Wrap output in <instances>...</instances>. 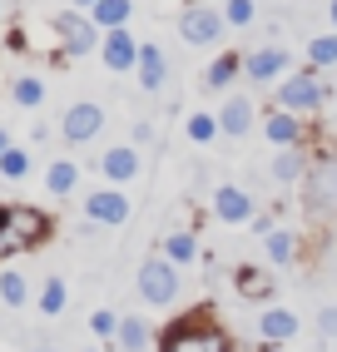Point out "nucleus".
Returning <instances> with one entry per match:
<instances>
[{
	"instance_id": "obj_1",
	"label": "nucleus",
	"mask_w": 337,
	"mask_h": 352,
	"mask_svg": "<svg viewBox=\"0 0 337 352\" xmlns=\"http://www.w3.org/2000/svg\"><path fill=\"white\" fill-rule=\"evenodd\" d=\"M159 352H233V342H228V333H224L208 313H199V318L188 313V318H179V322L164 333Z\"/></svg>"
},
{
	"instance_id": "obj_2",
	"label": "nucleus",
	"mask_w": 337,
	"mask_h": 352,
	"mask_svg": "<svg viewBox=\"0 0 337 352\" xmlns=\"http://www.w3.org/2000/svg\"><path fill=\"white\" fill-rule=\"evenodd\" d=\"M139 293H144V302H154V308H168V302L179 298V268L168 263V258H149V263L139 268Z\"/></svg>"
},
{
	"instance_id": "obj_3",
	"label": "nucleus",
	"mask_w": 337,
	"mask_h": 352,
	"mask_svg": "<svg viewBox=\"0 0 337 352\" xmlns=\"http://www.w3.org/2000/svg\"><path fill=\"white\" fill-rule=\"evenodd\" d=\"M55 35H60V45H65V55H89L94 45L105 40L100 25H94L89 15H80V10H60V15H55Z\"/></svg>"
},
{
	"instance_id": "obj_4",
	"label": "nucleus",
	"mask_w": 337,
	"mask_h": 352,
	"mask_svg": "<svg viewBox=\"0 0 337 352\" xmlns=\"http://www.w3.org/2000/svg\"><path fill=\"white\" fill-rule=\"evenodd\" d=\"M303 199H307V214L312 208H318V214H337V159H318L307 169Z\"/></svg>"
},
{
	"instance_id": "obj_5",
	"label": "nucleus",
	"mask_w": 337,
	"mask_h": 352,
	"mask_svg": "<svg viewBox=\"0 0 337 352\" xmlns=\"http://www.w3.org/2000/svg\"><path fill=\"white\" fill-rule=\"evenodd\" d=\"M224 25H228V20H224L219 10H208V6H188V10L179 15V35H184L188 45H219V40H224Z\"/></svg>"
},
{
	"instance_id": "obj_6",
	"label": "nucleus",
	"mask_w": 337,
	"mask_h": 352,
	"mask_svg": "<svg viewBox=\"0 0 337 352\" xmlns=\"http://www.w3.org/2000/svg\"><path fill=\"white\" fill-rule=\"evenodd\" d=\"M85 219L89 223H100V228H119L129 219V199H124V189H94L89 199H85Z\"/></svg>"
},
{
	"instance_id": "obj_7",
	"label": "nucleus",
	"mask_w": 337,
	"mask_h": 352,
	"mask_svg": "<svg viewBox=\"0 0 337 352\" xmlns=\"http://www.w3.org/2000/svg\"><path fill=\"white\" fill-rule=\"evenodd\" d=\"M105 129V109L100 104H89V100H80V104H69L65 109V124H60V134L69 139V144H89L94 134Z\"/></svg>"
},
{
	"instance_id": "obj_8",
	"label": "nucleus",
	"mask_w": 337,
	"mask_h": 352,
	"mask_svg": "<svg viewBox=\"0 0 337 352\" xmlns=\"http://www.w3.org/2000/svg\"><path fill=\"white\" fill-rule=\"evenodd\" d=\"M100 55H105V65L114 69V75H124V69H134V65H139V40L129 35V25L105 30V40H100Z\"/></svg>"
},
{
	"instance_id": "obj_9",
	"label": "nucleus",
	"mask_w": 337,
	"mask_h": 352,
	"mask_svg": "<svg viewBox=\"0 0 337 352\" xmlns=\"http://www.w3.org/2000/svg\"><path fill=\"white\" fill-rule=\"evenodd\" d=\"M278 104H283V109H293V114L323 104V85L312 80V69H307V75H287V80L278 85Z\"/></svg>"
},
{
	"instance_id": "obj_10",
	"label": "nucleus",
	"mask_w": 337,
	"mask_h": 352,
	"mask_svg": "<svg viewBox=\"0 0 337 352\" xmlns=\"http://www.w3.org/2000/svg\"><path fill=\"white\" fill-rule=\"evenodd\" d=\"M243 75L258 80V85H273L278 75H287V50L283 45H263V50H253L243 60Z\"/></svg>"
},
{
	"instance_id": "obj_11",
	"label": "nucleus",
	"mask_w": 337,
	"mask_h": 352,
	"mask_svg": "<svg viewBox=\"0 0 337 352\" xmlns=\"http://www.w3.org/2000/svg\"><path fill=\"white\" fill-rule=\"evenodd\" d=\"M10 223H15V233H20V248L45 243V233H50V219H45L40 208H30V204H10Z\"/></svg>"
},
{
	"instance_id": "obj_12",
	"label": "nucleus",
	"mask_w": 337,
	"mask_h": 352,
	"mask_svg": "<svg viewBox=\"0 0 337 352\" xmlns=\"http://www.w3.org/2000/svg\"><path fill=\"white\" fill-rule=\"evenodd\" d=\"M213 214H219L224 223H253V199H248V189L224 184V189L213 194Z\"/></svg>"
},
{
	"instance_id": "obj_13",
	"label": "nucleus",
	"mask_w": 337,
	"mask_h": 352,
	"mask_svg": "<svg viewBox=\"0 0 337 352\" xmlns=\"http://www.w3.org/2000/svg\"><path fill=\"white\" fill-rule=\"evenodd\" d=\"M100 169H105V179H109V184H129V179L139 174V154H134L129 144H114V149H105Z\"/></svg>"
},
{
	"instance_id": "obj_14",
	"label": "nucleus",
	"mask_w": 337,
	"mask_h": 352,
	"mask_svg": "<svg viewBox=\"0 0 337 352\" xmlns=\"http://www.w3.org/2000/svg\"><path fill=\"white\" fill-rule=\"evenodd\" d=\"M134 75H139L144 89H159V85L168 80V60H164L159 45H139V65H134Z\"/></svg>"
},
{
	"instance_id": "obj_15",
	"label": "nucleus",
	"mask_w": 337,
	"mask_h": 352,
	"mask_svg": "<svg viewBox=\"0 0 337 352\" xmlns=\"http://www.w3.org/2000/svg\"><path fill=\"white\" fill-rule=\"evenodd\" d=\"M219 129L233 134V139L248 134V129H253V100H248V95H233V100L219 109Z\"/></svg>"
},
{
	"instance_id": "obj_16",
	"label": "nucleus",
	"mask_w": 337,
	"mask_h": 352,
	"mask_svg": "<svg viewBox=\"0 0 337 352\" xmlns=\"http://www.w3.org/2000/svg\"><path fill=\"white\" fill-rule=\"evenodd\" d=\"M258 333H263V342H287V338H298V313L268 308V313L258 318Z\"/></svg>"
},
{
	"instance_id": "obj_17",
	"label": "nucleus",
	"mask_w": 337,
	"mask_h": 352,
	"mask_svg": "<svg viewBox=\"0 0 337 352\" xmlns=\"http://www.w3.org/2000/svg\"><path fill=\"white\" fill-rule=\"evenodd\" d=\"M263 134H268V144H283V149H293L298 139H303V124H298V114H293V109H278V114H268Z\"/></svg>"
},
{
	"instance_id": "obj_18",
	"label": "nucleus",
	"mask_w": 337,
	"mask_h": 352,
	"mask_svg": "<svg viewBox=\"0 0 337 352\" xmlns=\"http://www.w3.org/2000/svg\"><path fill=\"white\" fill-rule=\"evenodd\" d=\"M129 15H134V0H100V6L89 10V20L100 30H119V25H129Z\"/></svg>"
},
{
	"instance_id": "obj_19",
	"label": "nucleus",
	"mask_w": 337,
	"mask_h": 352,
	"mask_svg": "<svg viewBox=\"0 0 337 352\" xmlns=\"http://www.w3.org/2000/svg\"><path fill=\"white\" fill-rule=\"evenodd\" d=\"M75 184H80V169H75V159H55L50 169H45V189H50L55 199L75 194Z\"/></svg>"
},
{
	"instance_id": "obj_20",
	"label": "nucleus",
	"mask_w": 337,
	"mask_h": 352,
	"mask_svg": "<svg viewBox=\"0 0 337 352\" xmlns=\"http://www.w3.org/2000/svg\"><path fill=\"white\" fill-rule=\"evenodd\" d=\"M164 258L174 268H188L199 258V239H194V233H168V239H164Z\"/></svg>"
},
{
	"instance_id": "obj_21",
	"label": "nucleus",
	"mask_w": 337,
	"mask_h": 352,
	"mask_svg": "<svg viewBox=\"0 0 337 352\" xmlns=\"http://www.w3.org/2000/svg\"><path fill=\"white\" fill-rule=\"evenodd\" d=\"M10 100H15L20 109H40V104H45V80H40V75H20V80L10 85Z\"/></svg>"
},
{
	"instance_id": "obj_22",
	"label": "nucleus",
	"mask_w": 337,
	"mask_h": 352,
	"mask_svg": "<svg viewBox=\"0 0 337 352\" xmlns=\"http://www.w3.org/2000/svg\"><path fill=\"white\" fill-rule=\"evenodd\" d=\"M238 293L243 298H268L273 293V273L268 268H238Z\"/></svg>"
},
{
	"instance_id": "obj_23",
	"label": "nucleus",
	"mask_w": 337,
	"mask_h": 352,
	"mask_svg": "<svg viewBox=\"0 0 337 352\" xmlns=\"http://www.w3.org/2000/svg\"><path fill=\"white\" fill-rule=\"evenodd\" d=\"M119 347H124V352H144V347H149V327H144V318H119Z\"/></svg>"
},
{
	"instance_id": "obj_24",
	"label": "nucleus",
	"mask_w": 337,
	"mask_h": 352,
	"mask_svg": "<svg viewBox=\"0 0 337 352\" xmlns=\"http://www.w3.org/2000/svg\"><path fill=\"white\" fill-rule=\"evenodd\" d=\"M65 298H69L65 278H45V288H40V313H45V318H60V313H65Z\"/></svg>"
},
{
	"instance_id": "obj_25",
	"label": "nucleus",
	"mask_w": 337,
	"mask_h": 352,
	"mask_svg": "<svg viewBox=\"0 0 337 352\" xmlns=\"http://www.w3.org/2000/svg\"><path fill=\"white\" fill-rule=\"evenodd\" d=\"M0 298H6L10 308H25L30 302V278L25 273H0Z\"/></svg>"
},
{
	"instance_id": "obj_26",
	"label": "nucleus",
	"mask_w": 337,
	"mask_h": 352,
	"mask_svg": "<svg viewBox=\"0 0 337 352\" xmlns=\"http://www.w3.org/2000/svg\"><path fill=\"white\" fill-rule=\"evenodd\" d=\"M238 69H243V60H238V55H219V60H213L208 65V75H204V85L208 89H224L233 75H238Z\"/></svg>"
},
{
	"instance_id": "obj_27",
	"label": "nucleus",
	"mask_w": 337,
	"mask_h": 352,
	"mask_svg": "<svg viewBox=\"0 0 337 352\" xmlns=\"http://www.w3.org/2000/svg\"><path fill=\"white\" fill-rule=\"evenodd\" d=\"M307 60H312V65H337V30L312 35V40H307Z\"/></svg>"
},
{
	"instance_id": "obj_28",
	"label": "nucleus",
	"mask_w": 337,
	"mask_h": 352,
	"mask_svg": "<svg viewBox=\"0 0 337 352\" xmlns=\"http://www.w3.org/2000/svg\"><path fill=\"white\" fill-rule=\"evenodd\" d=\"M25 174H30V154L10 144L6 154H0V179H15V184H20V179H25Z\"/></svg>"
},
{
	"instance_id": "obj_29",
	"label": "nucleus",
	"mask_w": 337,
	"mask_h": 352,
	"mask_svg": "<svg viewBox=\"0 0 337 352\" xmlns=\"http://www.w3.org/2000/svg\"><path fill=\"white\" fill-rule=\"evenodd\" d=\"M263 248H268V263H293V233L273 228L268 239H263Z\"/></svg>"
},
{
	"instance_id": "obj_30",
	"label": "nucleus",
	"mask_w": 337,
	"mask_h": 352,
	"mask_svg": "<svg viewBox=\"0 0 337 352\" xmlns=\"http://www.w3.org/2000/svg\"><path fill=\"white\" fill-rule=\"evenodd\" d=\"M213 134H219V114H188V139L194 144H208Z\"/></svg>"
},
{
	"instance_id": "obj_31",
	"label": "nucleus",
	"mask_w": 337,
	"mask_h": 352,
	"mask_svg": "<svg viewBox=\"0 0 337 352\" xmlns=\"http://www.w3.org/2000/svg\"><path fill=\"white\" fill-rule=\"evenodd\" d=\"M303 169H307V164H303V154H298V149H287L283 159H273V179H283V184H287V179H298Z\"/></svg>"
},
{
	"instance_id": "obj_32",
	"label": "nucleus",
	"mask_w": 337,
	"mask_h": 352,
	"mask_svg": "<svg viewBox=\"0 0 337 352\" xmlns=\"http://www.w3.org/2000/svg\"><path fill=\"white\" fill-rule=\"evenodd\" d=\"M15 248H20V233H15V223H10V204H0V258L15 253Z\"/></svg>"
},
{
	"instance_id": "obj_33",
	"label": "nucleus",
	"mask_w": 337,
	"mask_h": 352,
	"mask_svg": "<svg viewBox=\"0 0 337 352\" xmlns=\"http://www.w3.org/2000/svg\"><path fill=\"white\" fill-rule=\"evenodd\" d=\"M224 20H228L233 30L253 25V0H228V6H224Z\"/></svg>"
},
{
	"instance_id": "obj_34",
	"label": "nucleus",
	"mask_w": 337,
	"mask_h": 352,
	"mask_svg": "<svg viewBox=\"0 0 337 352\" xmlns=\"http://www.w3.org/2000/svg\"><path fill=\"white\" fill-rule=\"evenodd\" d=\"M89 327H94V338H114V333H119V318H114L109 308H100V313L89 318Z\"/></svg>"
},
{
	"instance_id": "obj_35",
	"label": "nucleus",
	"mask_w": 337,
	"mask_h": 352,
	"mask_svg": "<svg viewBox=\"0 0 337 352\" xmlns=\"http://www.w3.org/2000/svg\"><path fill=\"white\" fill-rule=\"evenodd\" d=\"M318 333L323 338H337V308H323L318 313Z\"/></svg>"
},
{
	"instance_id": "obj_36",
	"label": "nucleus",
	"mask_w": 337,
	"mask_h": 352,
	"mask_svg": "<svg viewBox=\"0 0 337 352\" xmlns=\"http://www.w3.org/2000/svg\"><path fill=\"white\" fill-rule=\"evenodd\" d=\"M6 149H10V134H6V129H0V154H6Z\"/></svg>"
},
{
	"instance_id": "obj_37",
	"label": "nucleus",
	"mask_w": 337,
	"mask_h": 352,
	"mask_svg": "<svg viewBox=\"0 0 337 352\" xmlns=\"http://www.w3.org/2000/svg\"><path fill=\"white\" fill-rule=\"evenodd\" d=\"M75 6H80V10H94V6H100V0H75Z\"/></svg>"
},
{
	"instance_id": "obj_38",
	"label": "nucleus",
	"mask_w": 337,
	"mask_h": 352,
	"mask_svg": "<svg viewBox=\"0 0 337 352\" xmlns=\"http://www.w3.org/2000/svg\"><path fill=\"white\" fill-rule=\"evenodd\" d=\"M263 352H283V342H263Z\"/></svg>"
},
{
	"instance_id": "obj_39",
	"label": "nucleus",
	"mask_w": 337,
	"mask_h": 352,
	"mask_svg": "<svg viewBox=\"0 0 337 352\" xmlns=\"http://www.w3.org/2000/svg\"><path fill=\"white\" fill-rule=\"evenodd\" d=\"M327 10H332V25H337V0H332V6H327Z\"/></svg>"
},
{
	"instance_id": "obj_40",
	"label": "nucleus",
	"mask_w": 337,
	"mask_h": 352,
	"mask_svg": "<svg viewBox=\"0 0 337 352\" xmlns=\"http://www.w3.org/2000/svg\"><path fill=\"white\" fill-rule=\"evenodd\" d=\"M40 352H55V347H40Z\"/></svg>"
}]
</instances>
